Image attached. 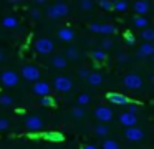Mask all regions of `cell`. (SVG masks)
Listing matches in <instances>:
<instances>
[{
  "label": "cell",
  "mask_w": 154,
  "mask_h": 149,
  "mask_svg": "<svg viewBox=\"0 0 154 149\" xmlns=\"http://www.w3.org/2000/svg\"><path fill=\"white\" fill-rule=\"evenodd\" d=\"M90 101H91V96L88 95V93H81L80 96H78V104L83 108L85 104H90Z\"/></svg>",
  "instance_id": "28"
},
{
  "label": "cell",
  "mask_w": 154,
  "mask_h": 149,
  "mask_svg": "<svg viewBox=\"0 0 154 149\" xmlns=\"http://www.w3.org/2000/svg\"><path fill=\"white\" fill-rule=\"evenodd\" d=\"M147 25H149V20L146 18V17H136L134 18V26L136 28H147Z\"/></svg>",
  "instance_id": "26"
},
{
  "label": "cell",
  "mask_w": 154,
  "mask_h": 149,
  "mask_svg": "<svg viewBox=\"0 0 154 149\" xmlns=\"http://www.w3.org/2000/svg\"><path fill=\"white\" fill-rule=\"evenodd\" d=\"M126 106H128V113H131V114H136V113H137V104H136V103L129 101Z\"/></svg>",
  "instance_id": "35"
},
{
  "label": "cell",
  "mask_w": 154,
  "mask_h": 149,
  "mask_svg": "<svg viewBox=\"0 0 154 149\" xmlns=\"http://www.w3.org/2000/svg\"><path fill=\"white\" fill-rule=\"evenodd\" d=\"M151 8V2L147 0H137V2L133 3V10L137 13V17H144Z\"/></svg>",
  "instance_id": "12"
},
{
  "label": "cell",
  "mask_w": 154,
  "mask_h": 149,
  "mask_svg": "<svg viewBox=\"0 0 154 149\" xmlns=\"http://www.w3.org/2000/svg\"><path fill=\"white\" fill-rule=\"evenodd\" d=\"M51 66H53V68H57V70H65L68 66V61H66V58H65V56L55 55L53 58H51Z\"/></svg>",
  "instance_id": "18"
},
{
  "label": "cell",
  "mask_w": 154,
  "mask_h": 149,
  "mask_svg": "<svg viewBox=\"0 0 154 149\" xmlns=\"http://www.w3.org/2000/svg\"><path fill=\"white\" fill-rule=\"evenodd\" d=\"M65 58H66V61H68V60H71V61L78 60V58H80V50H78L76 46L70 45V46L66 48V53H65Z\"/></svg>",
  "instance_id": "20"
},
{
  "label": "cell",
  "mask_w": 154,
  "mask_h": 149,
  "mask_svg": "<svg viewBox=\"0 0 154 149\" xmlns=\"http://www.w3.org/2000/svg\"><path fill=\"white\" fill-rule=\"evenodd\" d=\"M108 99H109V103L119 104V106H124V104L129 103V99H128L124 95H119V93H109V95H108Z\"/></svg>",
  "instance_id": "16"
},
{
  "label": "cell",
  "mask_w": 154,
  "mask_h": 149,
  "mask_svg": "<svg viewBox=\"0 0 154 149\" xmlns=\"http://www.w3.org/2000/svg\"><path fill=\"white\" fill-rule=\"evenodd\" d=\"M5 60V53H4V50H0V63Z\"/></svg>",
  "instance_id": "41"
},
{
  "label": "cell",
  "mask_w": 154,
  "mask_h": 149,
  "mask_svg": "<svg viewBox=\"0 0 154 149\" xmlns=\"http://www.w3.org/2000/svg\"><path fill=\"white\" fill-rule=\"evenodd\" d=\"M0 104L2 106H12L14 104V98L8 96V95H2L0 96Z\"/></svg>",
  "instance_id": "29"
},
{
  "label": "cell",
  "mask_w": 154,
  "mask_h": 149,
  "mask_svg": "<svg viewBox=\"0 0 154 149\" xmlns=\"http://www.w3.org/2000/svg\"><path fill=\"white\" fill-rule=\"evenodd\" d=\"M30 17H32V18L37 20V18H40V17H42V12H40L38 8H35V7H33V8L30 10Z\"/></svg>",
  "instance_id": "36"
},
{
  "label": "cell",
  "mask_w": 154,
  "mask_h": 149,
  "mask_svg": "<svg viewBox=\"0 0 154 149\" xmlns=\"http://www.w3.org/2000/svg\"><path fill=\"white\" fill-rule=\"evenodd\" d=\"M94 118L100 121V124H106V123H109L113 119V111L108 106H98L94 109Z\"/></svg>",
  "instance_id": "9"
},
{
  "label": "cell",
  "mask_w": 154,
  "mask_h": 149,
  "mask_svg": "<svg viewBox=\"0 0 154 149\" xmlns=\"http://www.w3.org/2000/svg\"><path fill=\"white\" fill-rule=\"evenodd\" d=\"M0 81H2L4 86H7V88H14V86L18 85L20 78H18V73L12 71V70H5V71H2V75H0Z\"/></svg>",
  "instance_id": "7"
},
{
  "label": "cell",
  "mask_w": 154,
  "mask_h": 149,
  "mask_svg": "<svg viewBox=\"0 0 154 149\" xmlns=\"http://www.w3.org/2000/svg\"><path fill=\"white\" fill-rule=\"evenodd\" d=\"M86 81H88V85H91V86H100L101 83H103V75L98 73V71H91V73H88Z\"/></svg>",
  "instance_id": "17"
},
{
  "label": "cell",
  "mask_w": 154,
  "mask_h": 149,
  "mask_svg": "<svg viewBox=\"0 0 154 149\" xmlns=\"http://www.w3.org/2000/svg\"><path fill=\"white\" fill-rule=\"evenodd\" d=\"M2 26H4V28H7V30L17 28V26H18V18H17V17H14V15L5 17V18L2 20Z\"/></svg>",
  "instance_id": "19"
},
{
  "label": "cell",
  "mask_w": 154,
  "mask_h": 149,
  "mask_svg": "<svg viewBox=\"0 0 154 149\" xmlns=\"http://www.w3.org/2000/svg\"><path fill=\"white\" fill-rule=\"evenodd\" d=\"M35 50H37L40 55H50L55 50V43L51 42L50 38H47V36H42V38H38L37 42H35Z\"/></svg>",
  "instance_id": "4"
},
{
  "label": "cell",
  "mask_w": 154,
  "mask_h": 149,
  "mask_svg": "<svg viewBox=\"0 0 154 149\" xmlns=\"http://www.w3.org/2000/svg\"><path fill=\"white\" fill-rule=\"evenodd\" d=\"M32 91H33L35 96L45 98V96H50V95H51V86H50V83L38 79L37 83H33V86H32Z\"/></svg>",
  "instance_id": "8"
},
{
  "label": "cell",
  "mask_w": 154,
  "mask_h": 149,
  "mask_svg": "<svg viewBox=\"0 0 154 149\" xmlns=\"http://www.w3.org/2000/svg\"><path fill=\"white\" fill-rule=\"evenodd\" d=\"M80 7L83 10H91L94 7V2H91V0H83V2H80Z\"/></svg>",
  "instance_id": "34"
},
{
  "label": "cell",
  "mask_w": 154,
  "mask_h": 149,
  "mask_svg": "<svg viewBox=\"0 0 154 149\" xmlns=\"http://www.w3.org/2000/svg\"><path fill=\"white\" fill-rule=\"evenodd\" d=\"M68 12H70V8H68V5L65 2H57V3H51V5L47 7V10H45V13H47V17L50 20H57V18H63V17L68 15Z\"/></svg>",
  "instance_id": "1"
},
{
  "label": "cell",
  "mask_w": 154,
  "mask_h": 149,
  "mask_svg": "<svg viewBox=\"0 0 154 149\" xmlns=\"http://www.w3.org/2000/svg\"><path fill=\"white\" fill-rule=\"evenodd\" d=\"M123 85L128 89H131V91H137V89L143 88L144 83H143V78L139 75H136V73H128V75L123 76Z\"/></svg>",
  "instance_id": "3"
},
{
  "label": "cell",
  "mask_w": 154,
  "mask_h": 149,
  "mask_svg": "<svg viewBox=\"0 0 154 149\" xmlns=\"http://www.w3.org/2000/svg\"><path fill=\"white\" fill-rule=\"evenodd\" d=\"M91 58H93L96 63H103V61H106L108 55H106V51H103V50H93V51H91Z\"/></svg>",
  "instance_id": "21"
},
{
  "label": "cell",
  "mask_w": 154,
  "mask_h": 149,
  "mask_svg": "<svg viewBox=\"0 0 154 149\" xmlns=\"http://www.w3.org/2000/svg\"><path fill=\"white\" fill-rule=\"evenodd\" d=\"M111 46H113V40H111V38H104L103 42H101V50H103V51L109 50Z\"/></svg>",
  "instance_id": "31"
},
{
  "label": "cell",
  "mask_w": 154,
  "mask_h": 149,
  "mask_svg": "<svg viewBox=\"0 0 154 149\" xmlns=\"http://www.w3.org/2000/svg\"><path fill=\"white\" fill-rule=\"evenodd\" d=\"M57 35H58V38H60L61 42H65V43H70V42H73V40H75V32L71 28H68V26L60 28L57 32Z\"/></svg>",
  "instance_id": "14"
},
{
  "label": "cell",
  "mask_w": 154,
  "mask_h": 149,
  "mask_svg": "<svg viewBox=\"0 0 154 149\" xmlns=\"http://www.w3.org/2000/svg\"><path fill=\"white\" fill-rule=\"evenodd\" d=\"M98 5H100L103 10H113V2H111V0H100Z\"/></svg>",
  "instance_id": "30"
},
{
  "label": "cell",
  "mask_w": 154,
  "mask_h": 149,
  "mask_svg": "<svg viewBox=\"0 0 154 149\" xmlns=\"http://www.w3.org/2000/svg\"><path fill=\"white\" fill-rule=\"evenodd\" d=\"M119 123L124 128H133V126L137 124V118H136V114H131V113L126 111L119 114Z\"/></svg>",
  "instance_id": "13"
},
{
  "label": "cell",
  "mask_w": 154,
  "mask_h": 149,
  "mask_svg": "<svg viewBox=\"0 0 154 149\" xmlns=\"http://www.w3.org/2000/svg\"><path fill=\"white\" fill-rule=\"evenodd\" d=\"M22 76H23L27 81L37 83L42 76V71L37 65H25L23 68H22Z\"/></svg>",
  "instance_id": "5"
},
{
  "label": "cell",
  "mask_w": 154,
  "mask_h": 149,
  "mask_svg": "<svg viewBox=\"0 0 154 149\" xmlns=\"http://www.w3.org/2000/svg\"><path fill=\"white\" fill-rule=\"evenodd\" d=\"M128 8H129V3L124 2V0H116V2H113V10L114 12H126Z\"/></svg>",
  "instance_id": "23"
},
{
  "label": "cell",
  "mask_w": 154,
  "mask_h": 149,
  "mask_svg": "<svg viewBox=\"0 0 154 149\" xmlns=\"http://www.w3.org/2000/svg\"><path fill=\"white\" fill-rule=\"evenodd\" d=\"M94 134H96L98 138L104 139L108 134H109V128H108L106 124H98L96 128H94Z\"/></svg>",
  "instance_id": "22"
},
{
  "label": "cell",
  "mask_w": 154,
  "mask_h": 149,
  "mask_svg": "<svg viewBox=\"0 0 154 149\" xmlns=\"http://www.w3.org/2000/svg\"><path fill=\"white\" fill-rule=\"evenodd\" d=\"M141 38H143L146 43H151V42L154 40V30H151V28H144L143 32H141Z\"/></svg>",
  "instance_id": "25"
},
{
  "label": "cell",
  "mask_w": 154,
  "mask_h": 149,
  "mask_svg": "<svg viewBox=\"0 0 154 149\" xmlns=\"http://www.w3.org/2000/svg\"><path fill=\"white\" fill-rule=\"evenodd\" d=\"M40 103H42L43 106H48V108L55 104V101H53V98H51V96H45V98H40Z\"/></svg>",
  "instance_id": "33"
},
{
  "label": "cell",
  "mask_w": 154,
  "mask_h": 149,
  "mask_svg": "<svg viewBox=\"0 0 154 149\" xmlns=\"http://www.w3.org/2000/svg\"><path fill=\"white\" fill-rule=\"evenodd\" d=\"M83 149H98V147H96V146H94V144H86V146H85Z\"/></svg>",
  "instance_id": "40"
},
{
  "label": "cell",
  "mask_w": 154,
  "mask_h": 149,
  "mask_svg": "<svg viewBox=\"0 0 154 149\" xmlns=\"http://www.w3.org/2000/svg\"><path fill=\"white\" fill-rule=\"evenodd\" d=\"M53 88H55V91H58V93H68L73 88V81H71L70 76L58 75L53 78Z\"/></svg>",
  "instance_id": "2"
},
{
  "label": "cell",
  "mask_w": 154,
  "mask_h": 149,
  "mask_svg": "<svg viewBox=\"0 0 154 149\" xmlns=\"http://www.w3.org/2000/svg\"><path fill=\"white\" fill-rule=\"evenodd\" d=\"M35 5H37V7H43V5H47V2H37Z\"/></svg>",
  "instance_id": "42"
},
{
  "label": "cell",
  "mask_w": 154,
  "mask_h": 149,
  "mask_svg": "<svg viewBox=\"0 0 154 149\" xmlns=\"http://www.w3.org/2000/svg\"><path fill=\"white\" fill-rule=\"evenodd\" d=\"M25 128L28 131H40L43 128V119L38 114H30L25 118Z\"/></svg>",
  "instance_id": "10"
},
{
  "label": "cell",
  "mask_w": 154,
  "mask_h": 149,
  "mask_svg": "<svg viewBox=\"0 0 154 149\" xmlns=\"http://www.w3.org/2000/svg\"><path fill=\"white\" fill-rule=\"evenodd\" d=\"M124 38H126L128 45H134V36L131 35V33H126V36H124Z\"/></svg>",
  "instance_id": "37"
},
{
  "label": "cell",
  "mask_w": 154,
  "mask_h": 149,
  "mask_svg": "<svg viewBox=\"0 0 154 149\" xmlns=\"http://www.w3.org/2000/svg\"><path fill=\"white\" fill-rule=\"evenodd\" d=\"M88 73H90V71H88V70H86V68H81V70H80V71H78V76H80V78H85V79H86V76H88Z\"/></svg>",
  "instance_id": "38"
},
{
  "label": "cell",
  "mask_w": 154,
  "mask_h": 149,
  "mask_svg": "<svg viewBox=\"0 0 154 149\" xmlns=\"http://www.w3.org/2000/svg\"><path fill=\"white\" fill-rule=\"evenodd\" d=\"M10 128V121L8 118H0V131H7Z\"/></svg>",
  "instance_id": "32"
},
{
  "label": "cell",
  "mask_w": 154,
  "mask_h": 149,
  "mask_svg": "<svg viewBox=\"0 0 154 149\" xmlns=\"http://www.w3.org/2000/svg\"><path fill=\"white\" fill-rule=\"evenodd\" d=\"M118 60H119V61H128L129 56H128L126 53H119V55H118Z\"/></svg>",
  "instance_id": "39"
},
{
  "label": "cell",
  "mask_w": 154,
  "mask_h": 149,
  "mask_svg": "<svg viewBox=\"0 0 154 149\" xmlns=\"http://www.w3.org/2000/svg\"><path fill=\"white\" fill-rule=\"evenodd\" d=\"M71 116H73L75 119H81V118H85V109L81 108V106H75V108L71 109Z\"/></svg>",
  "instance_id": "27"
},
{
  "label": "cell",
  "mask_w": 154,
  "mask_h": 149,
  "mask_svg": "<svg viewBox=\"0 0 154 149\" xmlns=\"http://www.w3.org/2000/svg\"><path fill=\"white\" fill-rule=\"evenodd\" d=\"M88 28H90V32L93 33H101V35H113V33H116V26L111 25V23H90L88 25Z\"/></svg>",
  "instance_id": "6"
},
{
  "label": "cell",
  "mask_w": 154,
  "mask_h": 149,
  "mask_svg": "<svg viewBox=\"0 0 154 149\" xmlns=\"http://www.w3.org/2000/svg\"><path fill=\"white\" fill-rule=\"evenodd\" d=\"M101 147L103 149H121L119 142L114 141V139H104L103 142H101Z\"/></svg>",
  "instance_id": "24"
},
{
  "label": "cell",
  "mask_w": 154,
  "mask_h": 149,
  "mask_svg": "<svg viewBox=\"0 0 154 149\" xmlns=\"http://www.w3.org/2000/svg\"><path fill=\"white\" fill-rule=\"evenodd\" d=\"M124 138L131 142H137L141 139H144V131L137 126H133V128H126L124 129Z\"/></svg>",
  "instance_id": "11"
},
{
  "label": "cell",
  "mask_w": 154,
  "mask_h": 149,
  "mask_svg": "<svg viewBox=\"0 0 154 149\" xmlns=\"http://www.w3.org/2000/svg\"><path fill=\"white\" fill-rule=\"evenodd\" d=\"M139 58H149V56L154 55V45L152 43H143V45L137 48V53H136Z\"/></svg>",
  "instance_id": "15"
}]
</instances>
